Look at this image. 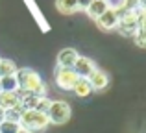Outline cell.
Returning <instances> with one entry per match:
<instances>
[{
	"instance_id": "obj_1",
	"label": "cell",
	"mask_w": 146,
	"mask_h": 133,
	"mask_svg": "<svg viewBox=\"0 0 146 133\" xmlns=\"http://www.w3.org/2000/svg\"><path fill=\"white\" fill-rule=\"evenodd\" d=\"M17 83L26 94H35V96H43L44 94V81L41 79V76L32 68H22L19 70Z\"/></svg>"
},
{
	"instance_id": "obj_2",
	"label": "cell",
	"mask_w": 146,
	"mask_h": 133,
	"mask_svg": "<svg viewBox=\"0 0 146 133\" xmlns=\"http://www.w3.org/2000/svg\"><path fill=\"white\" fill-rule=\"evenodd\" d=\"M48 116L44 113H39L35 109L32 111H21V120H19V126L22 130H28L30 133L33 131H43L48 126Z\"/></svg>"
},
{
	"instance_id": "obj_3",
	"label": "cell",
	"mask_w": 146,
	"mask_h": 133,
	"mask_svg": "<svg viewBox=\"0 0 146 133\" xmlns=\"http://www.w3.org/2000/svg\"><path fill=\"white\" fill-rule=\"evenodd\" d=\"M70 115H72V113H70L68 104H65V102H50V107H48V111H46L48 122L61 126V124L68 122Z\"/></svg>"
},
{
	"instance_id": "obj_4",
	"label": "cell",
	"mask_w": 146,
	"mask_h": 133,
	"mask_svg": "<svg viewBox=\"0 0 146 133\" xmlns=\"http://www.w3.org/2000/svg\"><path fill=\"white\" fill-rule=\"evenodd\" d=\"M78 79H80L78 74H76L72 68L57 67V70H56V83H57V87H59V89H63V91H72Z\"/></svg>"
},
{
	"instance_id": "obj_5",
	"label": "cell",
	"mask_w": 146,
	"mask_h": 133,
	"mask_svg": "<svg viewBox=\"0 0 146 133\" xmlns=\"http://www.w3.org/2000/svg\"><path fill=\"white\" fill-rule=\"evenodd\" d=\"M96 24H98L100 30H113V28H117V24H118V9H115V7L106 9L96 19Z\"/></svg>"
},
{
	"instance_id": "obj_6",
	"label": "cell",
	"mask_w": 146,
	"mask_h": 133,
	"mask_svg": "<svg viewBox=\"0 0 146 133\" xmlns=\"http://www.w3.org/2000/svg\"><path fill=\"white\" fill-rule=\"evenodd\" d=\"M96 68V65H94L93 61H91L89 58H82L80 56L78 59H76V63H74V67H72V70L78 74V78H89L91 74H93V70Z\"/></svg>"
},
{
	"instance_id": "obj_7",
	"label": "cell",
	"mask_w": 146,
	"mask_h": 133,
	"mask_svg": "<svg viewBox=\"0 0 146 133\" xmlns=\"http://www.w3.org/2000/svg\"><path fill=\"white\" fill-rule=\"evenodd\" d=\"M87 79H89L93 91H102V89H106V87L109 85V76H107V72L100 70V68H94L93 74H91Z\"/></svg>"
},
{
	"instance_id": "obj_8",
	"label": "cell",
	"mask_w": 146,
	"mask_h": 133,
	"mask_svg": "<svg viewBox=\"0 0 146 133\" xmlns=\"http://www.w3.org/2000/svg\"><path fill=\"white\" fill-rule=\"evenodd\" d=\"M78 58L80 56L74 48H65V50H61L59 56H57V65L63 67V68H72Z\"/></svg>"
},
{
	"instance_id": "obj_9",
	"label": "cell",
	"mask_w": 146,
	"mask_h": 133,
	"mask_svg": "<svg viewBox=\"0 0 146 133\" xmlns=\"http://www.w3.org/2000/svg\"><path fill=\"white\" fill-rule=\"evenodd\" d=\"M19 102L21 96H17V93H0V107L4 111H11V109H19Z\"/></svg>"
},
{
	"instance_id": "obj_10",
	"label": "cell",
	"mask_w": 146,
	"mask_h": 133,
	"mask_svg": "<svg viewBox=\"0 0 146 133\" xmlns=\"http://www.w3.org/2000/svg\"><path fill=\"white\" fill-rule=\"evenodd\" d=\"M106 9H109V0H93V2L89 4V7H87V13L96 21Z\"/></svg>"
},
{
	"instance_id": "obj_11",
	"label": "cell",
	"mask_w": 146,
	"mask_h": 133,
	"mask_svg": "<svg viewBox=\"0 0 146 133\" xmlns=\"http://www.w3.org/2000/svg\"><path fill=\"white\" fill-rule=\"evenodd\" d=\"M72 91L76 93V96H80V98H87L91 93H93V87H91L89 79L80 78L78 81H76V85H74V89H72Z\"/></svg>"
},
{
	"instance_id": "obj_12",
	"label": "cell",
	"mask_w": 146,
	"mask_h": 133,
	"mask_svg": "<svg viewBox=\"0 0 146 133\" xmlns=\"http://www.w3.org/2000/svg\"><path fill=\"white\" fill-rule=\"evenodd\" d=\"M0 87L4 93H15L19 89L17 76H7V78H0Z\"/></svg>"
},
{
	"instance_id": "obj_13",
	"label": "cell",
	"mask_w": 146,
	"mask_h": 133,
	"mask_svg": "<svg viewBox=\"0 0 146 133\" xmlns=\"http://www.w3.org/2000/svg\"><path fill=\"white\" fill-rule=\"evenodd\" d=\"M17 67L9 59H0V78H7V76H15Z\"/></svg>"
},
{
	"instance_id": "obj_14",
	"label": "cell",
	"mask_w": 146,
	"mask_h": 133,
	"mask_svg": "<svg viewBox=\"0 0 146 133\" xmlns=\"http://www.w3.org/2000/svg\"><path fill=\"white\" fill-rule=\"evenodd\" d=\"M56 6H57V11H61V13H65V15L78 9V2H76V0H57Z\"/></svg>"
},
{
	"instance_id": "obj_15",
	"label": "cell",
	"mask_w": 146,
	"mask_h": 133,
	"mask_svg": "<svg viewBox=\"0 0 146 133\" xmlns=\"http://www.w3.org/2000/svg\"><path fill=\"white\" fill-rule=\"evenodd\" d=\"M21 130V126L15 122H7V120H4L2 124H0V133H17Z\"/></svg>"
},
{
	"instance_id": "obj_16",
	"label": "cell",
	"mask_w": 146,
	"mask_h": 133,
	"mask_svg": "<svg viewBox=\"0 0 146 133\" xmlns=\"http://www.w3.org/2000/svg\"><path fill=\"white\" fill-rule=\"evenodd\" d=\"M6 120H7V122L19 124V120H21V109H11V111H6Z\"/></svg>"
},
{
	"instance_id": "obj_17",
	"label": "cell",
	"mask_w": 146,
	"mask_h": 133,
	"mask_svg": "<svg viewBox=\"0 0 146 133\" xmlns=\"http://www.w3.org/2000/svg\"><path fill=\"white\" fill-rule=\"evenodd\" d=\"M78 2V7H82V9H87L89 7V4L93 2V0H76Z\"/></svg>"
},
{
	"instance_id": "obj_18",
	"label": "cell",
	"mask_w": 146,
	"mask_h": 133,
	"mask_svg": "<svg viewBox=\"0 0 146 133\" xmlns=\"http://www.w3.org/2000/svg\"><path fill=\"white\" fill-rule=\"evenodd\" d=\"M4 120H6V111H4V109L0 107V124H2Z\"/></svg>"
},
{
	"instance_id": "obj_19",
	"label": "cell",
	"mask_w": 146,
	"mask_h": 133,
	"mask_svg": "<svg viewBox=\"0 0 146 133\" xmlns=\"http://www.w3.org/2000/svg\"><path fill=\"white\" fill-rule=\"evenodd\" d=\"M17 133H30V131H28V130H22V128H21V130H19Z\"/></svg>"
},
{
	"instance_id": "obj_20",
	"label": "cell",
	"mask_w": 146,
	"mask_h": 133,
	"mask_svg": "<svg viewBox=\"0 0 146 133\" xmlns=\"http://www.w3.org/2000/svg\"><path fill=\"white\" fill-rule=\"evenodd\" d=\"M0 93H2V87H0Z\"/></svg>"
}]
</instances>
